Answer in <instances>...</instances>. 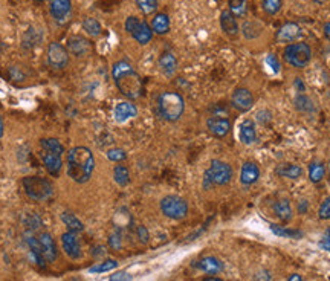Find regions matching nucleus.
<instances>
[{
  "label": "nucleus",
  "instance_id": "f257e3e1",
  "mask_svg": "<svg viewBox=\"0 0 330 281\" xmlns=\"http://www.w3.org/2000/svg\"><path fill=\"white\" fill-rule=\"evenodd\" d=\"M112 76L115 79V84L118 90L130 98V99H138L142 95V81L141 76L135 72L133 66L129 62H116L112 68Z\"/></svg>",
  "mask_w": 330,
  "mask_h": 281
},
{
  "label": "nucleus",
  "instance_id": "f03ea898",
  "mask_svg": "<svg viewBox=\"0 0 330 281\" xmlns=\"http://www.w3.org/2000/svg\"><path fill=\"white\" fill-rule=\"evenodd\" d=\"M95 170V159L87 147H74L68 153V174L77 184H86Z\"/></svg>",
  "mask_w": 330,
  "mask_h": 281
},
{
  "label": "nucleus",
  "instance_id": "7ed1b4c3",
  "mask_svg": "<svg viewBox=\"0 0 330 281\" xmlns=\"http://www.w3.org/2000/svg\"><path fill=\"white\" fill-rule=\"evenodd\" d=\"M158 109L164 119L173 123L182 116L185 110V101L177 92H164L158 99Z\"/></svg>",
  "mask_w": 330,
  "mask_h": 281
},
{
  "label": "nucleus",
  "instance_id": "20e7f679",
  "mask_svg": "<svg viewBox=\"0 0 330 281\" xmlns=\"http://www.w3.org/2000/svg\"><path fill=\"white\" fill-rule=\"evenodd\" d=\"M233 179V168L226 162L222 160H211L210 168L205 171L203 176V187L210 188L213 185H226Z\"/></svg>",
  "mask_w": 330,
  "mask_h": 281
},
{
  "label": "nucleus",
  "instance_id": "39448f33",
  "mask_svg": "<svg viewBox=\"0 0 330 281\" xmlns=\"http://www.w3.org/2000/svg\"><path fill=\"white\" fill-rule=\"evenodd\" d=\"M22 184H23L26 196L32 200H38V202L46 200L54 193L52 184L48 179L40 177V176H28L23 179Z\"/></svg>",
  "mask_w": 330,
  "mask_h": 281
},
{
  "label": "nucleus",
  "instance_id": "423d86ee",
  "mask_svg": "<svg viewBox=\"0 0 330 281\" xmlns=\"http://www.w3.org/2000/svg\"><path fill=\"white\" fill-rule=\"evenodd\" d=\"M284 60L287 65H291L292 68L297 69H303L309 65L311 58H312V49L307 43H291L286 46L284 52Z\"/></svg>",
  "mask_w": 330,
  "mask_h": 281
},
{
  "label": "nucleus",
  "instance_id": "0eeeda50",
  "mask_svg": "<svg viewBox=\"0 0 330 281\" xmlns=\"http://www.w3.org/2000/svg\"><path fill=\"white\" fill-rule=\"evenodd\" d=\"M161 211L168 218L180 220L188 214V204L179 196H165L161 200Z\"/></svg>",
  "mask_w": 330,
  "mask_h": 281
},
{
  "label": "nucleus",
  "instance_id": "6e6552de",
  "mask_svg": "<svg viewBox=\"0 0 330 281\" xmlns=\"http://www.w3.org/2000/svg\"><path fill=\"white\" fill-rule=\"evenodd\" d=\"M49 11L60 26H66L72 20L71 0H49Z\"/></svg>",
  "mask_w": 330,
  "mask_h": 281
},
{
  "label": "nucleus",
  "instance_id": "1a4fd4ad",
  "mask_svg": "<svg viewBox=\"0 0 330 281\" xmlns=\"http://www.w3.org/2000/svg\"><path fill=\"white\" fill-rule=\"evenodd\" d=\"M48 63L54 69H65L69 63L68 49L61 43L52 42L48 48Z\"/></svg>",
  "mask_w": 330,
  "mask_h": 281
},
{
  "label": "nucleus",
  "instance_id": "9d476101",
  "mask_svg": "<svg viewBox=\"0 0 330 281\" xmlns=\"http://www.w3.org/2000/svg\"><path fill=\"white\" fill-rule=\"evenodd\" d=\"M231 103H233V107H234L236 110L245 113V112L252 109V106H254V96H252V93H251L248 89H245V87H239V89L234 90L233 98H231Z\"/></svg>",
  "mask_w": 330,
  "mask_h": 281
},
{
  "label": "nucleus",
  "instance_id": "9b49d317",
  "mask_svg": "<svg viewBox=\"0 0 330 281\" xmlns=\"http://www.w3.org/2000/svg\"><path fill=\"white\" fill-rule=\"evenodd\" d=\"M68 51L77 57V58H81V57H86L87 54H90L92 51V43L84 38L81 35H72L68 38Z\"/></svg>",
  "mask_w": 330,
  "mask_h": 281
},
{
  "label": "nucleus",
  "instance_id": "f8f14e48",
  "mask_svg": "<svg viewBox=\"0 0 330 281\" xmlns=\"http://www.w3.org/2000/svg\"><path fill=\"white\" fill-rule=\"evenodd\" d=\"M207 127L208 130L217 136V138H223L230 133L231 130V123L228 118H222V116H211L207 119Z\"/></svg>",
  "mask_w": 330,
  "mask_h": 281
},
{
  "label": "nucleus",
  "instance_id": "ddd939ff",
  "mask_svg": "<svg viewBox=\"0 0 330 281\" xmlns=\"http://www.w3.org/2000/svg\"><path fill=\"white\" fill-rule=\"evenodd\" d=\"M301 28L297 25V23H292V22H289V23H284L280 29H278V32H277V40L280 42V43H294L295 40H298L300 37H301Z\"/></svg>",
  "mask_w": 330,
  "mask_h": 281
},
{
  "label": "nucleus",
  "instance_id": "4468645a",
  "mask_svg": "<svg viewBox=\"0 0 330 281\" xmlns=\"http://www.w3.org/2000/svg\"><path fill=\"white\" fill-rule=\"evenodd\" d=\"M61 245H63V249L68 254V257H71V258L81 257V249H80V243H78L75 232H71V231L65 232L61 235Z\"/></svg>",
  "mask_w": 330,
  "mask_h": 281
},
{
  "label": "nucleus",
  "instance_id": "2eb2a0df",
  "mask_svg": "<svg viewBox=\"0 0 330 281\" xmlns=\"http://www.w3.org/2000/svg\"><path fill=\"white\" fill-rule=\"evenodd\" d=\"M42 159H43V164H45L48 173H49L51 176H54V177H58V176H60V171H61V167H63L61 156L42 150Z\"/></svg>",
  "mask_w": 330,
  "mask_h": 281
},
{
  "label": "nucleus",
  "instance_id": "dca6fc26",
  "mask_svg": "<svg viewBox=\"0 0 330 281\" xmlns=\"http://www.w3.org/2000/svg\"><path fill=\"white\" fill-rule=\"evenodd\" d=\"M113 115H115V119L116 123H126L127 119L133 118L138 115V109L135 104L129 103V101H122V103H118L115 110H113Z\"/></svg>",
  "mask_w": 330,
  "mask_h": 281
},
{
  "label": "nucleus",
  "instance_id": "f3484780",
  "mask_svg": "<svg viewBox=\"0 0 330 281\" xmlns=\"http://www.w3.org/2000/svg\"><path fill=\"white\" fill-rule=\"evenodd\" d=\"M38 240H40V245H42V249H43L45 260L46 262H54L57 258V245H55L52 235L48 234V232H43V234H40Z\"/></svg>",
  "mask_w": 330,
  "mask_h": 281
},
{
  "label": "nucleus",
  "instance_id": "a211bd4d",
  "mask_svg": "<svg viewBox=\"0 0 330 281\" xmlns=\"http://www.w3.org/2000/svg\"><path fill=\"white\" fill-rule=\"evenodd\" d=\"M220 26H222V31L230 37H236L239 34L237 18L230 12V9L222 11V14H220Z\"/></svg>",
  "mask_w": 330,
  "mask_h": 281
},
{
  "label": "nucleus",
  "instance_id": "6ab92c4d",
  "mask_svg": "<svg viewBox=\"0 0 330 281\" xmlns=\"http://www.w3.org/2000/svg\"><path fill=\"white\" fill-rule=\"evenodd\" d=\"M260 177V168L254 162H245L240 171V182L243 185H252Z\"/></svg>",
  "mask_w": 330,
  "mask_h": 281
},
{
  "label": "nucleus",
  "instance_id": "aec40b11",
  "mask_svg": "<svg viewBox=\"0 0 330 281\" xmlns=\"http://www.w3.org/2000/svg\"><path fill=\"white\" fill-rule=\"evenodd\" d=\"M132 37H133L139 45H147V43H150L152 38H153L152 26H149L147 22H139V23L136 25V28L133 29Z\"/></svg>",
  "mask_w": 330,
  "mask_h": 281
},
{
  "label": "nucleus",
  "instance_id": "412c9836",
  "mask_svg": "<svg viewBox=\"0 0 330 281\" xmlns=\"http://www.w3.org/2000/svg\"><path fill=\"white\" fill-rule=\"evenodd\" d=\"M239 138L243 144L251 145L257 139V132H255V124L251 119H245L240 127H239Z\"/></svg>",
  "mask_w": 330,
  "mask_h": 281
},
{
  "label": "nucleus",
  "instance_id": "4be33fe9",
  "mask_svg": "<svg viewBox=\"0 0 330 281\" xmlns=\"http://www.w3.org/2000/svg\"><path fill=\"white\" fill-rule=\"evenodd\" d=\"M159 69L167 76H173L177 70V60L171 52H164L159 57Z\"/></svg>",
  "mask_w": 330,
  "mask_h": 281
},
{
  "label": "nucleus",
  "instance_id": "5701e85b",
  "mask_svg": "<svg viewBox=\"0 0 330 281\" xmlns=\"http://www.w3.org/2000/svg\"><path fill=\"white\" fill-rule=\"evenodd\" d=\"M197 268L202 269L205 274L214 275V274H219V272L223 269V265H222L220 260H217L216 257H205V258H202V260L197 263Z\"/></svg>",
  "mask_w": 330,
  "mask_h": 281
},
{
  "label": "nucleus",
  "instance_id": "b1692460",
  "mask_svg": "<svg viewBox=\"0 0 330 281\" xmlns=\"http://www.w3.org/2000/svg\"><path fill=\"white\" fill-rule=\"evenodd\" d=\"M277 174L287 179H298L303 174V170L300 165L295 164H281L277 167Z\"/></svg>",
  "mask_w": 330,
  "mask_h": 281
},
{
  "label": "nucleus",
  "instance_id": "393cba45",
  "mask_svg": "<svg viewBox=\"0 0 330 281\" xmlns=\"http://www.w3.org/2000/svg\"><path fill=\"white\" fill-rule=\"evenodd\" d=\"M152 31L159 34V35H164L170 31V17L164 14V12H159L155 15V18L152 20Z\"/></svg>",
  "mask_w": 330,
  "mask_h": 281
},
{
  "label": "nucleus",
  "instance_id": "a878e982",
  "mask_svg": "<svg viewBox=\"0 0 330 281\" xmlns=\"http://www.w3.org/2000/svg\"><path fill=\"white\" fill-rule=\"evenodd\" d=\"M42 42V34L35 28H28V31L22 37V46L25 49H32Z\"/></svg>",
  "mask_w": 330,
  "mask_h": 281
},
{
  "label": "nucleus",
  "instance_id": "bb28decb",
  "mask_svg": "<svg viewBox=\"0 0 330 281\" xmlns=\"http://www.w3.org/2000/svg\"><path fill=\"white\" fill-rule=\"evenodd\" d=\"M274 211L277 214V217L283 222H287L292 218V208H291V204L289 200L283 199V200H278L274 204Z\"/></svg>",
  "mask_w": 330,
  "mask_h": 281
},
{
  "label": "nucleus",
  "instance_id": "cd10ccee",
  "mask_svg": "<svg viewBox=\"0 0 330 281\" xmlns=\"http://www.w3.org/2000/svg\"><path fill=\"white\" fill-rule=\"evenodd\" d=\"M61 220H63V223L68 226V229L71 231V232H81L82 229H84V225L81 223V220L78 218V217H75L72 212H63L61 214Z\"/></svg>",
  "mask_w": 330,
  "mask_h": 281
},
{
  "label": "nucleus",
  "instance_id": "c85d7f7f",
  "mask_svg": "<svg viewBox=\"0 0 330 281\" xmlns=\"http://www.w3.org/2000/svg\"><path fill=\"white\" fill-rule=\"evenodd\" d=\"M40 145H42V150L45 151H49V153H54V154H58L61 156L65 153V147L63 144L55 138H46V139L40 140Z\"/></svg>",
  "mask_w": 330,
  "mask_h": 281
},
{
  "label": "nucleus",
  "instance_id": "c756f323",
  "mask_svg": "<svg viewBox=\"0 0 330 281\" xmlns=\"http://www.w3.org/2000/svg\"><path fill=\"white\" fill-rule=\"evenodd\" d=\"M324 174H326V167H324L323 162L315 160V162H312L309 165V179H311V182H314V184L321 182Z\"/></svg>",
  "mask_w": 330,
  "mask_h": 281
},
{
  "label": "nucleus",
  "instance_id": "7c9ffc66",
  "mask_svg": "<svg viewBox=\"0 0 330 281\" xmlns=\"http://www.w3.org/2000/svg\"><path fill=\"white\" fill-rule=\"evenodd\" d=\"M228 5H230V12H231L236 18H240V17H245V15H246L248 0H230Z\"/></svg>",
  "mask_w": 330,
  "mask_h": 281
},
{
  "label": "nucleus",
  "instance_id": "2f4dec72",
  "mask_svg": "<svg viewBox=\"0 0 330 281\" xmlns=\"http://www.w3.org/2000/svg\"><path fill=\"white\" fill-rule=\"evenodd\" d=\"M271 231L275 235L283 237V238H300V237H303V232H300L297 229L283 228V226H278V225H271Z\"/></svg>",
  "mask_w": 330,
  "mask_h": 281
},
{
  "label": "nucleus",
  "instance_id": "473e14b6",
  "mask_svg": "<svg viewBox=\"0 0 330 281\" xmlns=\"http://www.w3.org/2000/svg\"><path fill=\"white\" fill-rule=\"evenodd\" d=\"M113 177H115V182H116L119 187H126V185L130 182L129 168L124 167V165H116L115 170H113Z\"/></svg>",
  "mask_w": 330,
  "mask_h": 281
},
{
  "label": "nucleus",
  "instance_id": "72a5a7b5",
  "mask_svg": "<svg viewBox=\"0 0 330 281\" xmlns=\"http://www.w3.org/2000/svg\"><path fill=\"white\" fill-rule=\"evenodd\" d=\"M82 29L90 35V37H98L101 34V25L96 18L87 17L82 20Z\"/></svg>",
  "mask_w": 330,
  "mask_h": 281
},
{
  "label": "nucleus",
  "instance_id": "f704fd0d",
  "mask_svg": "<svg viewBox=\"0 0 330 281\" xmlns=\"http://www.w3.org/2000/svg\"><path fill=\"white\" fill-rule=\"evenodd\" d=\"M283 6V2L281 0H263L261 2V8L266 14L269 15H275L277 12H280Z\"/></svg>",
  "mask_w": 330,
  "mask_h": 281
},
{
  "label": "nucleus",
  "instance_id": "c9c22d12",
  "mask_svg": "<svg viewBox=\"0 0 330 281\" xmlns=\"http://www.w3.org/2000/svg\"><path fill=\"white\" fill-rule=\"evenodd\" d=\"M118 266V263L115 260H107V262H102L99 265H95L89 269L90 274H102V272H109L112 269H115Z\"/></svg>",
  "mask_w": 330,
  "mask_h": 281
},
{
  "label": "nucleus",
  "instance_id": "e433bc0d",
  "mask_svg": "<svg viewBox=\"0 0 330 281\" xmlns=\"http://www.w3.org/2000/svg\"><path fill=\"white\" fill-rule=\"evenodd\" d=\"M135 2H136L138 8H139L146 15L153 14V12H156V9H158V0H135Z\"/></svg>",
  "mask_w": 330,
  "mask_h": 281
},
{
  "label": "nucleus",
  "instance_id": "4c0bfd02",
  "mask_svg": "<svg viewBox=\"0 0 330 281\" xmlns=\"http://www.w3.org/2000/svg\"><path fill=\"white\" fill-rule=\"evenodd\" d=\"M294 103H295V107L300 112H312L314 110V104H312V101L306 95H298Z\"/></svg>",
  "mask_w": 330,
  "mask_h": 281
},
{
  "label": "nucleus",
  "instance_id": "58836bf2",
  "mask_svg": "<svg viewBox=\"0 0 330 281\" xmlns=\"http://www.w3.org/2000/svg\"><path fill=\"white\" fill-rule=\"evenodd\" d=\"M25 225L31 229V231H35L42 226V220L37 214H28L26 218H25Z\"/></svg>",
  "mask_w": 330,
  "mask_h": 281
},
{
  "label": "nucleus",
  "instance_id": "ea45409f",
  "mask_svg": "<svg viewBox=\"0 0 330 281\" xmlns=\"http://www.w3.org/2000/svg\"><path fill=\"white\" fill-rule=\"evenodd\" d=\"M107 157L113 162H119V160H124L127 157V154L122 148H112L107 151Z\"/></svg>",
  "mask_w": 330,
  "mask_h": 281
},
{
  "label": "nucleus",
  "instance_id": "a19ab883",
  "mask_svg": "<svg viewBox=\"0 0 330 281\" xmlns=\"http://www.w3.org/2000/svg\"><path fill=\"white\" fill-rule=\"evenodd\" d=\"M318 215L321 220H330V197H327L321 207H320V211H318Z\"/></svg>",
  "mask_w": 330,
  "mask_h": 281
},
{
  "label": "nucleus",
  "instance_id": "79ce46f5",
  "mask_svg": "<svg viewBox=\"0 0 330 281\" xmlns=\"http://www.w3.org/2000/svg\"><path fill=\"white\" fill-rule=\"evenodd\" d=\"M109 245H110L113 249H119V248H121V232H119V231H115V232L110 235Z\"/></svg>",
  "mask_w": 330,
  "mask_h": 281
},
{
  "label": "nucleus",
  "instance_id": "37998d69",
  "mask_svg": "<svg viewBox=\"0 0 330 281\" xmlns=\"http://www.w3.org/2000/svg\"><path fill=\"white\" fill-rule=\"evenodd\" d=\"M139 22H141V20H139L138 17H133V15H132V17H129V18L126 20V31H127L129 34H132V32H133V29L136 28V25H138Z\"/></svg>",
  "mask_w": 330,
  "mask_h": 281
},
{
  "label": "nucleus",
  "instance_id": "c03bdc74",
  "mask_svg": "<svg viewBox=\"0 0 330 281\" xmlns=\"http://www.w3.org/2000/svg\"><path fill=\"white\" fill-rule=\"evenodd\" d=\"M266 63L272 68V70L275 72V73H278L280 72V63H278V60L275 58V55H267V58H266Z\"/></svg>",
  "mask_w": 330,
  "mask_h": 281
},
{
  "label": "nucleus",
  "instance_id": "a18cd8bd",
  "mask_svg": "<svg viewBox=\"0 0 330 281\" xmlns=\"http://www.w3.org/2000/svg\"><path fill=\"white\" fill-rule=\"evenodd\" d=\"M136 232H138V237H139V240H141L142 243H147V242H149L150 237H149V231H147L146 226H138Z\"/></svg>",
  "mask_w": 330,
  "mask_h": 281
},
{
  "label": "nucleus",
  "instance_id": "49530a36",
  "mask_svg": "<svg viewBox=\"0 0 330 281\" xmlns=\"http://www.w3.org/2000/svg\"><path fill=\"white\" fill-rule=\"evenodd\" d=\"M109 281H132V275L127 272H118V274L112 275Z\"/></svg>",
  "mask_w": 330,
  "mask_h": 281
},
{
  "label": "nucleus",
  "instance_id": "de8ad7c7",
  "mask_svg": "<svg viewBox=\"0 0 330 281\" xmlns=\"http://www.w3.org/2000/svg\"><path fill=\"white\" fill-rule=\"evenodd\" d=\"M320 248H323L324 251H329L330 252V238L329 237H326V238H323V240L320 242Z\"/></svg>",
  "mask_w": 330,
  "mask_h": 281
},
{
  "label": "nucleus",
  "instance_id": "09e8293b",
  "mask_svg": "<svg viewBox=\"0 0 330 281\" xmlns=\"http://www.w3.org/2000/svg\"><path fill=\"white\" fill-rule=\"evenodd\" d=\"M307 208H309L307 202H306V200H301V202H300V212H306Z\"/></svg>",
  "mask_w": 330,
  "mask_h": 281
},
{
  "label": "nucleus",
  "instance_id": "8fccbe9b",
  "mask_svg": "<svg viewBox=\"0 0 330 281\" xmlns=\"http://www.w3.org/2000/svg\"><path fill=\"white\" fill-rule=\"evenodd\" d=\"M324 35L327 37V40H330V22L324 25Z\"/></svg>",
  "mask_w": 330,
  "mask_h": 281
},
{
  "label": "nucleus",
  "instance_id": "3c124183",
  "mask_svg": "<svg viewBox=\"0 0 330 281\" xmlns=\"http://www.w3.org/2000/svg\"><path fill=\"white\" fill-rule=\"evenodd\" d=\"M295 84H297V87L300 89V92H304V86H303V83L300 81V78L295 79Z\"/></svg>",
  "mask_w": 330,
  "mask_h": 281
},
{
  "label": "nucleus",
  "instance_id": "603ef678",
  "mask_svg": "<svg viewBox=\"0 0 330 281\" xmlns=\"http://www.w3.org/2000/svg\"><path fill=\"white\" fill-rule=\"evenodd\" d=\"M287 281H303V280H301V277H300L298 274H292V275L289 277V280Z\"/></svg>",
  "mask_w": 330,
  "mask_h": 281
},
{
  "label": "nucleus",
  "instance_id": "864d4df0",
  "mask_svg": "<svg viewBox=\"0 0 330 281\" xmlns=\"http://www.w3.org/2000/svg\"><path fill=\"white\" fill-rule=\"evenodd\" d=\"M3 136V119H2V116H0V138Z\"/></svg>",
  "mask_w": 330,
  "mask_h": 281
},
{
  "label": "nucleus",
  "instance_id": "5fc2aeb1",
  "mask_svg": "<svg viewBox=\"0 0 330 281\" xmlns=\"http://www.w3.org/2000/svg\"><path fill=\"white\" fill-rule=\"evenodd\" d=\"M203 281H222L220 278H217V277H208V278H205Z\"/></svg>",
  "mask_w": 330,
  "mask_h": 281
},
{
  "label": "nucleus",
  "instance_id": "6e6d98bb",
  "mask_svg": "<svg viewBox=\"0 0 330 281\" xmlns=\"http://www.w3.org/2000/svg\"><path fill=\"white\" fill-rule=\"evenodd\" d=\"M315 3H324V2H327V0H314Z\"/></svg>",
  "mask_w": 330,
  "mask_h": 281
},
{
  "label": "nucleus",
  "instance_id": "4d7b16f0",
  "mask_svg": "<svg viewBox=\"0 0 330 281\" xmlns=\"http://www.w3.org/2000/svg\"><path fill=\"white\" fill-rule=\"evenodd\" d=\"M32 2H35V3H42L43 0H32Z\"/></svg>",
  "mask_w": 330,
  "mask_h": 281
},
{
  "label": "nucleus",
  "instance_id": "13d9d810",
  "mask_svg": "<svg viewBox=\"0 0 330 281\" xmlns=\"http://www.w3.org/2000/svg\"><path fill=\"white\" fill-rule=\"evenodd\" d=\"M0 52H2V43H0Z\"/></svg>",
  "mask_w": 330,
  "mask_h": 281
}]
</instances>
